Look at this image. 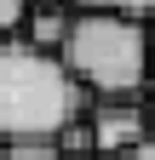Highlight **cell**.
I'll return each mask as SVG.
<instances>
[{"label": "cell", "instance_id": "11", "mask_svg": "<svg viewBox=\"0 0 155 160\" xmlns=\"http://www.w3.org/2000/svg\"><path fill=\"white\" fill-rule=\"evenodd\" d=\"M149 137H155V109H149Z\"/></svg>", "mask_w": 155, "mask_h": 160}, {"label": "cell", "instance_id": "1", "mask_svg": "<svg viewBox=\"0 0 155 160\" xmlns=\"http://www.w3.org/2000/svg\"><path fill=\"white\" fill-rule=\"evenodd\" d=\"M86 109L63 57L29 46L23 34L0 40V143H57Z\"/></svg>", "mask_w": 155, "mask_h": 160}, {"label": "cell", "instance_id": "9", "mask_svg": "<svg viewBox=\"0 0 155 160\" xmlns=\"http://www.w3.org/2000/svg\"><path fill=\"white\" fill-rule=\"evenodd\" d=\"M149 86H155V29H149Z\"/></svg>", "mask_w": 155, "mask_h": 160}, {"label": "cell", "instance_id": "7", "mask_svg": "<svg viewBox=\"0 0 155 160\" xmlns=\"http://www.w3.org/2000/svg\"><path fill=\"white\" fill-rule=\"evenodd\" d=\"M23 23H29V0H0V40L23 34Z\"/></svg>", "mask_w": 155, "mask_h": 160}, {"label": "cell", "instance_id": "6", "mask_svg": "<svg viewBox=\"0 0 155 160\" xmlns=\"http://www.w3.org/2000/svg\"><path fill=\"white\" fill-rule=\"evenodd\" d=\"M0 160H69V154L57 149V143H6Z\"/></svg>", "mask_w": 155, "mask_h": 160}, {"label": "cell", "instance_id": "4", "mask_svg": "<svg viewBox=\"0 0 155 160\" xmlns=\"http://www.w3.org/2000/svg\"><path fill=\"white\" fill-rule=\"evenodd\" d=\"M69 29H75V12H69V6H29L23 40L57 57V52H63V40H69Z\"/></svg>", "mask_w": 155, "mask_h": 160}, {"label": "cell", "instance_id": "3", "mask_svg": "<svg viewBox=\"0 0 155 160\" xmlns=\"http://www.w3.org/2000/svg\"><path fill=\"white\" fill-rule=\"evenodd\" d=\"M86 126H92V154H104V160L149 143V109L138 97H98L92 114H86Z\"/></svg>", "mask_w": 155, "mask_h": 160}, {"label": "cell", "instance_id": "5", "mask_svg": "<svg viewBox=\"0 0 155 160\" xmlns=\"http://www.w3.org/2000/svg\"><path fill=\"white\" fill-rule=\"evenodd\" d=\"M81 12H104V17H132V23H149L155 17V0H69Z\"/></svg>", "mask_w": 155, "mask_h": 160}, {"label": "cell", "instance_id": "8", "mask_svg": "<svg viewBox=\"0 0 155 160\" xmlns=\"http://www.w3.org/2000/svg\"><path fill=\"white\" fill-rule=\"evenodd\" d=\"M115 160H155V137H149V143H138V149H126V154H115Z\"/></svg>", "mask_w": 155, "mask_h": 160}, {"label": "cell", "instance_id": "2", "mask_svg": "<svg viewBox=\"0 0 155 160\" xmlns=\"http://www.w3.org/2000/svg\"><path fill=\"white\" fill-rule=\"evenodd\" d=\"M63 69L92 97H138L149 86V29L132 17L75 12V29L63 40Z\"/></svg>", "mask_w": 155, "mask_h": 160}, {"label": "cell", "instance_id": "10", "mask_svg": "<svg viewBox=\"0 0 155 160\" xmlns=\"http://www.w3.org/2000/svg\"><path fill=\"white\" fill-rule=\"evenodd\" d=\"M29 6H69V0H29Z\"/></svg>", "mask_w": 155, "mask_h": 160}]
</instances>
